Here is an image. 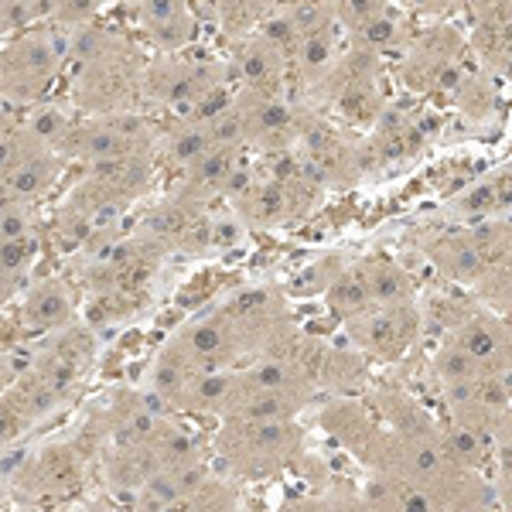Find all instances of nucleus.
<instances>
[{"label": "nucleus", "mask_w": 512, "mask_h": 512, "mask_svg": "<svg viewBox=\"0 0 512 512\" xmlns=\"http://www.w3.org/2000/svg\"><path fill=\"white\" fill-rule=\"evenodd\" d=\"M226 465L243 478H270L301 458L304 437L294 420L260 424V420H226L216 437Z\"/></svg>", "instance_id": "1"}, {"label": "nucleus", "mask_w": 512, "mask_h": 512, "mask_svg": "<svg viewBox=\"0 0 512 512\" xmlns=\"http://www.w3.org/2000/svg\"><path fill=\"white\" fill-rule=\"evenodd\" d=\"M65 45L48 31H18L0 52V96L7 103H41L62 69Z\"/></svg>", "instance_id": "2"}, {"label": "nucleus", "mask_w": 512, "mask_h": 512, "mask_svg": "<svg viewBox=\"0 0 512 512\" xmlns=\"http://www.w3.org/2000/svg\"><path fill=\"white\" fill-rule=\"evenodd\" d=\"M396 76H400L403 89H410L417 96H454L461 76H465V41L451 24H434L431 31H424L403 48Z\"/></svg>", "instance_id": "3"}, {"label": "nucleus", "mask_w": 512, "mask_h": 512, "mask_svg": "<svg viewBox=\"0 0 512 512\" xmlns=\"http://www.w3.org/2000/svg\"><path fill=\"white\" fill-rule=\"evenodd\" d=\"M342 120L355 127H369L383 117V96H379V55L352 45L345 55H338L332 72L315 89Z\"/></svg>", "instance_id": "4"}, {"label": "nucleus", "mask_w": 512, "mask_h": 512, "mask_svg": "<svg viewBox=\"0 0 512 512\" xmlns=\"http://www.w3.org/2000/svg\"><path fill=\"white\" fill-rule=\"evenodd\" d=\"M226 65L219 62H192V59H164L144 69L140 93L178 117H192L212 93L226 89Z\"/></svg>", "instance_id": "5"}, {"label": "nucleus", "mask_w": 512, "mask_h": 512, "mask_svg": "<svg viewBox=\"0 0 512 512\" xmlns=\"http://www.w3.org/2000/svg\"><path fill=\"white\" fill-rule=\"evenodd\" d=\"M154 147H158V140H154L151 127L144 120L130 117V113H110V117L76 123L72 134L65 137V144L59 147V154L62 158H76L82 164H93L123 158V154L154 151Z\"/></svg>", "instance_id": "6"}, {"label": "nucleus", "mask_w": 512, "mask_h": 512, "mask_svg": "<svg viewBox=\"0 0 512 512\" xmlns=\"http://www.w3.org/2000/svg\"><path fill=\"white\" fill-rule=\"evenodd\" d=\"M236 110L239 120H243V137L246 147L263 154H287L297 147L304 127H308V117L291 103L287 96H274V93H236Z\"/></svg>", "instance_id": "7"}, {"label": "nucleus", "mask_w": 512, "mask_h": 512, "mask_svg": "<svg viewBox=\"0 0 512 512\" xmlns=\"http://www.w3.org/2000/svg\"><path fill=\"white\" fill-rule=\"evenodd\" d=\"M297 161L304 175L318 181L321 188H345L366 175L362 168V147L349 144L338 130L308 117L301 140H297Z\"/></svg>", "instance_id": "8"}, {"label": "nucleus", "mask_w": 512, "mask_h": 512, "mask_svg": "<svg viewBox=\"0 0 512 512\" xmlns=\"http://www.w3.org/2000/svg\"><path fill=\"white\" fill-rule=\"evenodd\" d=\"M349 325V338L355 349H362L369 359L396 362L407 355L410 345L420 335V311L417 304H403V308H373L366 315L345 321Z\"/></svg>", "instance_id": "9"}, {"label": "nucleus", "mask_w": 512, "mask_h": 512, "mask_svg": "<svg viewBox=\"0 0 512 512\" xmlns=\"http://www.w3.org/2000/svg\"><path fill=\"white\" fill-rule=\"evenodd\" d=\"M287 355H294V359L308 369V376L315 379L318 390H328V393H355L359 386H366V379H369L362 355L338 349V345L315 342V338L297 335Z\"/></svg>", "instance_id": "10"}, {"label": "nucleus", "mask_w": 512, "mask_h": 512, "mask_svg": "<svg viewBox=\"0 0 512 512\" xmlns=\"http://www.w3.org/2000/svg\"><path fill=\"white\" fill-rule=\"evenodd\" d=\"M448 342L461 345L472 359L482 362L489 373L512 376V328L495 315H465L461 325L451 328Z\"/></svg>", "instance_id": "11"}, {"label": "nucleus", "mask_w": 512, "mask_h": 512, "mask_svg": "<svg viewBox=\"0 0 512 512\" xmlns=\"http://www.w3.org/2000/svg\"><path fill=\"white\" fill-rule=\"evenodd\" d=\"M137 11L140 35L151 41L158 52L175 55L195 38L198 21L188 0H130Z\"/></svg>", "instance_id": "12"}, {"label": "nucleus", "mask_w": 512, "mask_h": 512, "mask_svg": "<svg viewBox=\"0 0 512 512\" xmlns=\"http://www.w3.org/2000/svg\"><path fill=\"white\" fill-rule=\"evenodd\" d=\"M424 256L431 260L437 274L451 280V284L475 287L485 270H489V260L478 250L472 229H444V233H434L424 243Z\"/></svg>", "instance_id": "13"}, {"label": "nucleus", "mask_w": 512, "mask_h": 512, "mask_svg": "<svg viewBox=\"0 0 512 512\" xmlns=\"http://www.w3.org/2000/svg\"><path fill=\"white\" fill-rule=\"evenodd\" d=\"M287 69H291V62H287L260 31L236 45V79L243 82V89H250V93L284 96Z\"/></svg>", "instance_id": "14"}, {"label": "nucleus", "mask_w": 512, "mask_h": 512, "mask_svg": "<svg viewBox=\"0 0 512 512\" xmlns=\"http://www.w3.org/2000/svg\"><path fill=\"white\" fill-rule=\"evenodd\" d=\"M335 62H338V21L332 14V18L315 24L311 31H304L301 48H297V55H294L297 82H301L308 93H315L328 72H332Z\"/></svg>", "instance_id": "15"}, {"label": "nucleus", "mask_w": 512, "mask_h": 512, "mask_svg": "<svg viewBox=\"0 0 512 512\" xmlns=\"http://www.w3.org/2000/svg\"><path fill=\"white\" fill-rule=\"evenodd\" d=\"M62 154L48 151V147H31V151L21 154V161L14 164L11 171L4 175L7 188L14 192L18 202H38L41 195L52 192V185L62 175Z\"/></svg>", "instance_id": "16"}, {"label": "nucleus", "mask_w": 512, "mask_h": 512, "mask_svg": "<svg viewBox=\"0 0 512 512\" xmlns=\"http://www.w3.org/2000/svg\"><path fill=\"white\" fill-rule=\"evenodd\" d=\"M321 427H325L345 451L355 454V458H362L369 444H373V437L379 434V420L355 400L328 403V407L321 410Z\"/></svg>", "instance_id": "17"}, {"label": "nucleus", "mask_w": 512, "mask_h": 512, "mask_svg": "<svg viewBox=\"0 0 512 512\" xmlns=\"http://www.w3.org/2000/svg\"><path fill=\"white\" fill-rule=\"evenodd\" d=\"M355 267L366 277L376 308H403V304H414V284H410L407 270L396 260H390V256H366V260H359Z\"/></svg>", "instance_id": "18"}, {"label": "nucleus", "mask_w": 512, "mask_h": 512, "mask_svg": "<svg viewBox=\"0 0 512 512\" xmlns=\"http://www.w3.org/2000/svg\"><path fill=\"white\" fill-rule=\"evenodd\" d=\"M212 147H216V140H212L209 120H195V117H181L161 140L164 161L178 171H188L198 158H205Z\"/></svg>", "instance_id": "19"}, {"label": "nucleus", "mask_w": 512, "mask_h": 512, "mask_svg": "<svg viewBox=\"0 0 512 512\" xmlns=\"http://www.w3.org/2000/svg\"><path fill=\"white\" fill-rule=\"evenodd\" d=\"M72 318V301L62 280H41L35 291L24 301V325L35 332H52V328L65 325Z\"/></svg>", "instance_id": "20"}, {"label": "nucleus", "mask_w": 512, "mask_h": 512, "mask_svg": "<svg viewBox=\"0 0 512 512\" xmlns=\"http://www.w3.org/2000/svg\"><path fill=\"white\" fill-rule=\"evenodd\" d=\"M352 38H355L352 45L366 48V52H373V55L403 52V48L414 41V38H410V31H407V18H403V11L396 4L383 7V11H379L369 24H362Z\"/></svg>", "instance_id": "21"}, {"label": "nucleus", "mask_w": 512, "mask_h": 512, "mask_svg": "<svg viewBox=\"0 0 512 512\" xmlns=\"http://www.w3.org/2000/svg\"><path fill=\"white\" fill-rule=\"evenodd\" d=\"M325 304H328L332 315L345 318V321H352V318H359V315H366V311L376 308L366 277H362V270L355 267V263H349V267L338 274L335 284L325 291Z\"/></svg>", "instance_id": "22"}, {"label": "nucleus", "mask_w": 512, "mask_h": 512, "mask_svg": "<svg viewBox=\"0 0 512 512\" xmlns=\"http://www.w3.org/2000/svg\"><path fill=\"white\" fill-rule=\"evenodd\" d=\"M209 18L216 21L222 35L239 45L243 38L260 31L267 11H263L260 0H209Z\"/></svg>", "instance_id": "23"}, {"label": "nucleus", "mask_w": 512, "mask_h": 512, "mask_svg": "<svg viewBox=\"0 0 512 512\" xmlns=\"http://www.w3.org/2000/svg\"><path fill=\"white\" fill-rule=\"evenodd\" d=\"M437 383L441 390H451V386H468V383H478L485 376H499V373H489L478 359H472L461 345L454 342H444L441 349L434 352V362H431Z\"/></svg>", "instance_id": "24"}, {"label": "nucleus", "mask_w": 512, "mask_h": 512, "mask_svg": "<svg viewBox=\"0 0 512 512\" xmlns=\"http://www.w3.org/2000/svg\"><path fill=\"white\" fill-rule=\"evenodd\" d=\"M441 448L444 454L454 461V465L461 468V472H475L478 475V468L485 465V454H489V441H485L482 434L472 431V427H465V424H441Z\"/></svg>", "instance_id": "25"}, {"label": "nucleus", "mask_w": 512, "mask_h": 512, "mask_svg": "<svg viewBox=\"0 0 512 512\" xmlns=\"http://www.w3.org/2000/svg\"><path fill=\"white\" fill-rule=\"evenodd\" d=\"M72 127H76V120H72L69 113L55 103H38L35 110L21 120L24 134L35 140V144L48 147V151H59V147L65 144V137L72 134Z\"/></svg>", "instance_id": "26"}, {"label": "nucleus", "mask_w": 512, "mask_h": 512, "mask_svg": "<svg viewBox=\"0 0 512 512\" xmlns=\"http://www.w3.org/2000/svg\"><path fill=\"white\" fill-rule=\"evenodd\" d=\"M349 267V260H345L342 253H332V256H321V260L308 263V267L301 270L294 280H291V294L294 297H315V294H325L328 287L335 284L338 274Z\"/></svg>", "instance_id": "27"}, {"label": "nucleus", "mask_w": 512, "mask_h": 512, "mask_svg": "<svg viewBox=\"0 0 512 512\" xmlns=\"http://www.w3.org/2000/svg\"><path fill=\"white\" fill-rule=\"evenodd\" d=\"M475 291L495 315H509L512 311V253L495 260L492 267L485 270L482 280L475 284Z\"/></svg>", "instance_id": "28"}, {"label": "nucleus", "mask_w": 512, "mask_h": 512, "mask_svg": "<svg viewBox=\"0 0 512 512\" xmlns=\"http://www.w3.org/2000/svg\"><path fill=\"white\" fill-rule=\"evenodd\" d=\"M495 212H502V205H499V192H495V178H485V181H478V185L468 188L461 198H454V205H451V216L454 219H465V222H485V219H492Z\"/></svg>", "instance_id": "29"}, {"label": "nucleus", "mask_w": 512, "mask_h": 512, "mask_svg": "<svg viewBox=\"0 0 512 512\" xmlns=\"http://www.w3.org/2000/svg\"><path fill=\"white\" fill-rule=\"evenodd\" d=\"M451 99H454V106H458V110L465 113L468 120H485L492 113L495 89L482 76H475V72H465Z\"/></svg>", "instance_id": "30"}, {"label": "nucleus", "mask_w": 512, "mask_h": 512, "mask_svg": "<svg viewBox=\"0 0 512 512\" xmlns=\"http://www.w3.org/2000/svg\"><path fill=\"white\" fill-rule=\"evenodd\" d=\"M328 4H332V14H335L338 28H345L349 35H355L362 24L373 21L383 7L393 4V0H328Z\"/></svg>", "instance_id": "31"}, {"label": "nucleus", "mask_w": 512, "mask_h": 512, "mask_svg": "<svg viewBox=\"0 0 512 512\" xmlns=\"http://www.w3.org/2000/svg\"><path fill=\"white\" fill-rule=\"evenodd\" d=\"M31 475H41V482L52 485V489H62V485H72V478L79 475V461L72 451L65 448H55L48 451L45 458L38 461V468Z\"/></svg>", "instance_id": "32"}, {"label": "nucleus", "mask_w": 512, "mask_h": 512, "mask_svg": "<svg viewBox=\"0 0 512 512\" xmlns=\"http://www.w3.org/2000/svg\"><path fill=\"white\" fill-rule=\"evenodd\" d=\"M52 4H55L52 18L59 21L62 28H82V24H93L103 0H52Z\"/></svg>", "instance_id": "33"}, {"label": "nucleus", "mask_w": 512, "mask_h": 512, "mask_svg": "<svg viewBox=\"0 0 512 512\" xmlns=\"http://www.w3.org/2000/svg\"><path fill=\"white\" fill-rule=\"evenodd\" d=\"M35 236V209L28 202H18L11 212L0 216V243H11V239Z\"/></svg>", "instance_id": "34"}, {"label": "nucleus", "mask_w": 512, "mask_h": 512, "mask_svg": "<svg viewBox=\"0 0 512 512\" xmlns=\"http://www.w3.org/2000/svg\"><path fill=\"white\" fill-rule=\"evenodd\" d=\"M31 147H41V144H35V140L24 134L21 123H18V130H11V134H0V178H4L7 171L21 161V154L31 151Z\"/></svg>", "instance_id": "35"}, {"label": "nucleus", "mask_w": 512, "mask_h": 512, "mask_svg": "<svg viewBox=\"0 0 512 512\" xmlns=\"http://www.w3.org/2000/svg\"><path fill=\"white\" fill-rule=\"evenodd\" d=\"M41 0H4V18H7V28H11V35H18L24 24L35 21V7Z\"/></svg>", "instance_id": "36"}, {"label": "nucleus", "mask_w": 512, "mask_h": 512, "mask_svg": "<svg viewBox=\"0 0 512 512\" xmlns=\"http://www.w3.org/2000/svg\"><path fill=\"white\" fill-rule=\"evenodd\" d=\"M24 424H28V420H24V414H21L18 407H14L11 400L0 403V444L11 441V437H18Z\"/></svg>", "instance_id": "37"}, {"label": "nucleus", "mask_w": 512, "mask_h": 512, "mask_svg": "<svg viewBox=\"0 0 512 512\" xmlns=\"http://www.w3.org/2000/svg\"><path fill=\"white\" fill-rule=\"evenodd\" d=\"M396 7H410V11L417 14H444L454 0H393Z\"/></svg>", "instance_id": "38"}, {"label": "nucleus", "mask_w": 512, "mask_h": 512, "mask_svg": "<svg viewBox=\"0 0 512 512\" xmlns=\"http://www.w3.org/2000/svg\"><path fill=\"white\" fill-rule=\"evenodd\" d=\"M468 4V11L475 14V21H482V18H489V14H495L499 7H506L509 0H465Z\"/></svg>", "instance_id": "39"}, {"label": "nucleus", "mask_w": 512, "mask_h": 512, "mask_svg": "<svg viewBox=\"0 0 512 512\" xmlns=\"http://www.w3.org/2000/svg\"><path fill=\"white\" fill-rule=\"evenodd\" d=\"M14 205H18V198H14V192L7 188V181L0 178V216H4V212H11Z\"/></svg>", "instance_id": "40"}, {"label": "nucleus", "mask_w": 512, "mask_h": 512, "mask_svg": "<svg viewBox=\"0 0 512 512\" xmlns=\"http://www.w3.org/2000/svg\"><path fill=\"white\" fill-rule=\"evenodd\" d=\"M18 123L21 120H14L11 110H7V106L0 103V134H11V130H18Z\"/></svg>", "instance_id": "41"}, {"label": "nucleus", "mask_w": 512, "mask_h": 512, "mask_svg": "<svg viewBox=\"0 0 512 512\" xmlns=\"http://www.w3.org/2000/svg\"><path fill=\"white\" fill-rule=\"evenodd\" d=\"M260 4H263V11H267V14H274V11H284V7H291L294 0H260Z\"/></svg>", "instance_id": "42"}]
</instances>
